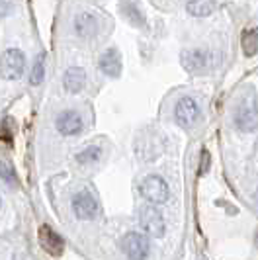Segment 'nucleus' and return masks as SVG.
Returning <instances> with one entry per match:
<instances>
[{
    "mask_svg": "<svg viewBox=\"0 0 258 260\" xmlns=\"http://www.w3.org/2000/svg\"><path fill=\"white\" fill-rule=\"evenodd\" d=\"M202 116V110H200V104L190 98V96H184L178 100V104L174 108V117H176V123L184 127V129H188V127H192L194 123L200 119Z\"/></svg>",
    "mask_w": 258,
    "mask_h": 260,
    "instance_id": "nucleus-5",
    "label": "nucleus"
},
{
    "mask_svg": "<svg viewBox=\"0 0 258 260\" xmlns=\"http://www.w3.org/2000/svg\"><path fill=\"white\" fill-rule=\"evenodd\" d=\"M100 155H102V149L100 147H88L82 153H78L77 160L80 165H90V162H96L100 158Z\"/></svg>",
    "mask_w": 258,
    "mask_h": 260,
    "instance_id": "nucleus-18",
    "label": "nucleus"
},
{
    "mask_svg": "<svg viewBox=\"0 0 258 260\" xmlns=\"http://www.w3.org/2000/svg\"><path fill=\"white\" fill-rule=\"evenodd\" d=\"M186 10L194 18H207L215 10V0H186Z\"/></svg>",
    "mask_w": 258,
    "mask_h": 260,
    "instance_id": "nucleus-14",
    "label": "nucleus"
},
{
    "mask_svg": "<svg viewBox=\"0 0 258 260\" xmlns=\"http://www.w3.org/2000/svg\"><path fill=\"white\" fill-rule=\"evenodd\" d=\"M243 51L246 57H254L258 53V31L256 29H246L243 34Z\"/></svg>",
    "mask_w": 258,
    "mask_h": 260,
    "instance_id": "nucleus-16",
    "label": "nucleus"
},
{
    "mask_svg": "<svg viewBox=\"0 0 258 260\" xmlns=\"http://www.w3.org/2000/svg\"><path fill=\"white\" fill-rule=\"evenodd\" d=\"M121 250L129 260H145L149 256V239L143 233H127L121 239Z\"/></svg>",
    "mask_w": 258,
    "mask_h": 260,
    "instance_id": "nucleus-4",
    "label": "nucleus"
},
{
    "mask_svg": "<svg viewBox=\"0 0 258 260\" xmlns=\"http://www.w3.org/2000/svg\"><path fill=\"white\" fill-rule=\"evenodd\" d=\"M0 182L6 184L8 188H18L20 186L18 174H16V170L8 160H0Z\"/></svg>",
    "mask_w": 258,
    "mask_h": 260,
    "instance_id": "nucleus-15",
    "label": "nucleus"
},
{
    "mask_svg": "<svg viewBox=\"0 0 258 260\" xmlns=\"http://www.w3.org/2000/svg\"><path fill=\"white\" fill-rule=\"evenodd\" d=\"M26 71V55L20 49H6L0 55V77L4 80H16Z\"/></svg>",
    "mask_w": 258,
    "mask_h": 260,
    "instance_id": "nucleus-3",
    "label": "nucleus"
},
{
    "mask_svg": "<svg viewBox=\"0 0 258 260\" xmlns=\"http://www.w3.org/2000/svg\"><path fill=\"white\" fill-rule=\"evenodd\" d=\"M39 245L45 252H49L51 256H61L64 250V241L59 233H55L49 225H41L39 227Z\"/></svg>",
    "mask_w": 258,
    "mask_h": 260,
    "instance_id": "nucleus-9",
    "label": "nucleus"
},
{
    "mask_svg": "<svg viewBox=\"0 0 258 260\" xmlns=\"http://www.w3.org/2000/svg\"><path fill=\"white\" fill-rule=\"evenodd\" d=\"M43 77H45V55L41 53L38 59H36V63H34L31 75H29V82H31L34 86H38V84L43 82Z\"/></svg>",
    "mask_w": 258,
    "mask_h": 260,
    "instance_id": "nucleus-17",
    "label": "nucleus"
},
{
    "mask_svg": "<svg viewBox=\"0 0 258 260\" xmlns=\"http://www.w3.org/2000/svg\"><path fill=\"white\" fill-rule=\"evenodd\" d=\"M139 225L143 231L151 237L165 235V219H163V213L155 206H145L139 209Z\"/></svg>",
    "mask_w": 258,
    "mask_h": 260,
    "instance_id": "nucleus-6",
    "label": "nucleus"
},
{
    "mask_svg": "<svg viewBox=\"0 0 258 260\" xmlns=\"http://www.w3.org/2000/svg\"><path fill=\"white\" fill-rule=\"evenodd\" d=\"M100 69L106 77L117 78L121 75V55L116 47H110L100 55Z\"/></svg>",
    "mask_w": 258,
    "mask_h": 260,
    "instance_id": "nucleus-11",
    "label": "nucleus"
},
{
    "mask_svg": "<svg viewBox=\"0 0 258 260\" xmlns=\"http://www.w3.org/2000/svg\"><path fill=\"white\" fill-rule=\"evenodd\" d=\"M73 211L78 219H94L98 213V202L94 200L90 192L82 190L73 198Z\"/></svg>",
    "mask_w": 258,
    "mask_h": 260,
    "instance_id": "nucleus-8",
    "label": "nucleus"
},
{
    "mask_svg": "<svg viewBox=\"0 0 258 260\" xmlns=\"http://www.w3.org/2000/svg\"><path fill=\"white\" fill-rule=\"evenodd\" d=\"M14 10V0H0V18L10 16Z\"/></svg>",
    "mask_w": 258,
    "mask_h": 260,
    "instance_id": "nucleus-19",
    "label": "nucleus"
},
{
    "mask_svg": "<svg viewBox=\"0 0 258 260\" xmlns=\"http://www.w3.org/2000/svg\"><path fill=\"white\" fill-rule=\"evenodd\" d=\"M55 127L57 131L64 135V137H71V135H77L82 131V117L75 110H64L61 112L57 119H55Z\"/></svg>",
    "mask_w": 258,
    "mask_h": 260,
    "instance_id": "nucleus-10",
    "label": "nucleus"
},
{
    "mask_svg": "<svg viewBox=\"0 0 258 260\" xmlns=\"http://www.w3.org/2000/svg\"><path fill=\"white\" fill-rule=\"evenodd\" d=\"M209 53L204 51V49H184L180 55L182 67L188 71V73H194V75H200V73H206L209 69Z\"/></svg>",
    "mask_w": 258,
    "mask_h": 260,
    "instance_id": "nucleus-7",
    "label": "nucleus"
},
{
    "mask_svg": "<svg viewBox=\"0 0 258 260\" xmlns=\"http://www.w3.org/2000/svg\"><path fill=\"white\" fill-rule=\"evenodd\" d=\"M139 192H141V196L151 204V206H160V204H165L168 200V196H170L168 184L165 182L160 176H155V174L143 178L141 184H139Z\"/></svg>",
    "mask_w": 258,
    "mask_h": 260,
    "instance_id": "nucleus-2",
    "label": "nucleus"
},
{
    "mask_svg": "<svg viewBox=\"0 0 258 260\" xmlns=\"http://www.w3.org/2000/svg\"><path fill=\"white\" fill-rule=\"evenodd\" d=\"M233 123L241 131H254L258 129V96L254 92H246L239 100L233 114Z\"/></svg>",
    "mask_w": 258,
    "mask_h": 260,
    "instance_id": "nucleus-1",
    "label": "nucleus"
},
{
    "mask_svg": "<svg viewBox=\"0 0 258 260\" xmlns=\"http://www.w3.org/2000/svg\"><path fill=\"white\" fill-rule=\"evenodd\" d=\"M63 84L67 92L78 94V92L84 88V84H86V73H84V69H80V67H71V69H67L63 77Z\"/></svg>",
    "mask_w": 258,
    "mask_h": 260,
    "instance_id": "nucleus-12",
    "label": "nucleus"
},
{
    "mask_svg": "<svg viewBox=\"0 0 258 260\" xmlns=\"http://www.w3.org/2000/svg\"><path fill=\"white\" fill-rule=\"evenodd\" d=\"M96 29H98V20H96L94 14L90 12L77 14V18H75V31H77L78 38L90 39L96 34Z\"/></svg>",
    "mask_w": 258,
    "mask_h": 260,
    "instance_id": "nucleus-13",
    "label": "nucleus"
}]
</instances>
